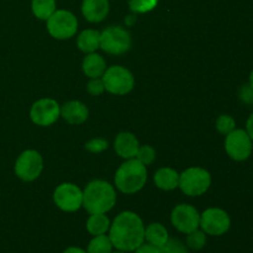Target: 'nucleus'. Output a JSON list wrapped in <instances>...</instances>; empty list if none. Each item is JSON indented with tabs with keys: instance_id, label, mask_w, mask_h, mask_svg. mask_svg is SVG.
<instances>
[{
	"instance_id": "nucleus-1",
	"label": "nucleus",
	"mask_w": 253,
	"mask_h": 253,
	"mask_svg": "<svg viewBox=\"0 0 253 253\" xmlns=\"http://www.w3.org/2000/svg\"><path fill=\"white\" fill-rule=\"evenodd\" d=\"M108 236L118 251L133 252L145 242V225L136 212L124 211L110 224Z\"/></svg>"
},
{
	"instance_id": "nucleus-2",
	"label": "nucleus",
	"mask_w": 253,
	"mask_h": 253,
	"mask_svg": "<svg viewBox=\"0 0 253 253\" xmlns=\"http://www.w3.org/2000/svg\"><path fill=\"white\" fill-rule=\"evenodd\" d=\"M116 203V193L111 184L104 180H93L83 192V207L89 214H106Z\"/></svg>"
},
{
	"instance_id": "nucleus-3",
	"label": "nucleus",
	"mask_w": 253,
	"mask_h": 253,
	"mask_svg": "<svg viewBox=\"0 0 253 253\" xmlns=\"http://www.w3.org/2000/svg\"><path fill=\"white\" fill-rule=\"evenodd\" d=\"M147 180V169L136 158L127 160L119 167L115 174V185L125 194H135L143 188Z\"/></svg>"
},
{
	"instance_id": "nucleus-4",
	"label": "nucleus",
	"mask_w": 253,
	"mask_h": 253,
	"mask_svg": "<svg viewBox=\"0 0 253 253\" xmlns=\"http://www.w3.org/2000/svg\"><path fill=\"white\" fill-rule=\"evenodd\" d=\"M211 184V175L207 169L200 167L188 168L179 175L178 187L185 195L199 197L203 195Z\"/></svg>"
},
{
	"instance_id": "nucleus-5",
	"label": "nucleus",
	"mask_w": 253,
	"mask_h": 253,
	"mask_svg": "<svg viewBox=\"0 0 253 253\" xmlns=\"http://www.w3.org/2000/svg\"><path fill=\"white\" fill-rule=\"evenodd\" d=\"M105 90L115 95H125L130 93L135 84L132 73L121 66L109 67L101 77Z\"/></svg>"
},
{
	"instance_id": "nucleus-6",
	"label": "nucleus",
	"mask_w": 253,
	"mask_h": 253,
	"mask_svg": "<svg viewBox=\"0 0 253 253\" xmlns=\"http://www.w3.org/2000/svg\"><path fill=\"white\" fill-rule=\"evenodd\" d=\"M78 29V20L68 10H56L47 20L49 35L57 40L71 39Z\"/></svg>"
},
{
	"instance_id": "nucleus-7",
	"label": "nucleus",
	"mask_w": 253,
	"mask_h": 253,
	"mask_svg": "<svg viewBox=\"0 0 253 253\" xmlns=\"http://www.w3.org/2000/svg\"><path fill=\"white\" fill-rule=\"evenodd\" d=\"M131 47L130 32L121 26L106 27L100 32V48L110 54H123Z\"/></svg>"
},
{
	"instance_id": "nucleus-8",
	"label": "nucleus",
	"mask_w": 253,
	"mask_h": 253,
	"mask_svg": "<svg viewBox=\"0 0 253 253\" xmlns=\"http://www.w3.org/2000/svg\"><path fill=\"white\" fill-rule=\"evenodd\" d=\"M225 151L231 160L244 162L252 155L253 142L246 130L235 128L225 138Z\"/></svg>"
},
{
	"instance_id": "nucleus-9",
	"label": "nucleus",
	"mask_w": 253,
	"mask_h": 253,
	"mask_svg": "<svg viewBox=\"0 0 253 253\" xmlns=\"http://www.w3.org/2000/svg\"><path fill=\"white\" fill-rule=\"evenodd\" d=\"M199 227L210 236H222L231 227V219L225 210L209 208L200 215Z\"/></svg>"
},
{
	"instance_id": "nucleus-10",
	"label": "nucleus",
	"mask_w": 253,
	"mask_h": 253,
	"mask_svg": "<svg viewBox=\"0 0 253 253\" xmlns=\"http://www.w3.org/2000/svg\"><path fill=\"white\" fill-rule=\"evenodd\" d=\"M43 168V160L37 151H24L15 162V173L20 179L32 182L40 177Z\"/></svg>"
},
{
	"instance_id": "nucleus-11",
	"label": "nucleus",
	"mask_w": 253,
	"mask_h": 253,
	"mask_svg": "<svg viewBox=\"0 0 253 253\" xmlns=\"http://www.w3.org/2000/svg\"><path fill=\"white\" fill-rule=\"evenodd\" d=\"M53 200L61 210L73 212L83 205V192L72 183H63L54 190Z\"/></svg>"
},
{
	"instance_id": "nucleus-12",
	"label": "nucleus",
	"mask_w": 253,
	"mask_h": 253,
	"mask_svg": "<svg viewBox=\"0 0 253 253\" xmlns=\"http://www.w3.org/2000/svg\"><path fill=\"white\" fill-rule=\"evenodd\" d=\"M172 225L182 234H189L199 229L200 214L194 207L188 204H180L173 209L170 215Z\"/></svg>"
},
{
	"instance_id": "nucleus-13",
	"label": "nucleus",
	"mask_w": 253,
	"mask_h": 253,
	"mask_svg": "<svg viewBox=\"0 0 253 253\" xmlns=\"http://www.w3.org/2000/svg\"><path fill=\"white\" fill-rule=\"evenodd\" d=\"M61 115V108L53 99H40L32 105L30 118L39 126H49L57 121Z\"/></svg>"
},
{
	"instance_id": "nucleus-14",
	"label": "nucleus",
	"mask_w": 253,
	"mask_h": 253,
	"mask_svg": "<svg viewBox=\"0 0 253 253\" xmlns=\"http://www.w3.org/2000/svg\"><path fill=\"white\" fill-rule=\"evenodd\" d=\"M82 12L89 22H100L109 14V0H83Z\"/></svg>"
},
{
	"instance_id": "nucleus-15",
	"label": "nucleus",
	"mask_w": 253,
	"mask_h": 253,
	"mask_svg": "<svg viewBox=\"0 0 253 253\" xmlns=\"http://www.w3.org/2000/svg\"><path fill=\"white\" fill-rule=\"evenodd\" d=\"M138 148H140L138 140L133 133L121 132L116 136L115 151L120 157L125 158V160L135 158Z\"/></svg>"
},
{
	"instance_id": "nucleus-16",
	"label": "nucleus",
	"mask_w": 253,
	"mask_h": 253,
	"mask_svg": "<svg viewBox=\"0 0 253 253\" xmlns=\"http://www.w3.org/2000/svg\"><path fill=\"white\" fill-rule=\"evenodd\" d=\"M88 108L78 100L68 101L61 108V116L72 125L83 124L88 119Z\"/></svg>"
},
{
	"instance_id": "nucleus-17",
	"label": "nucleus",
	"mask_w": 253,
	"mask_h": 253,
	"mask_svg": "<svg viewBox=\"0 0 253 253\" xmlns=\"http://www.w3.org/2000/svg\"><path fill=\"white\" fill-rule=\"evenodd\" d=\"M82 67L86 77L91 79L100 78L106 71V62L100 54L93 52V53H88V56L84 58Z\"/></svg>"
},
{
	"instance_id": "nucleus-18",
	"label": "nucleus",
	"mask_w": 253,
	"mask_h": 253,
	"mask_svg": "<svg viewBox=\"0 0 253 253\" xmlns=\"http://www.w3.org/2000/svg\"><path fill=\"white\" fill-rule=\"evenodd\" d=\"M77 46L84 53H93L100 48V32L96 30H84L77 39Z\"/></svg>"
},
{
	"instance_id": "nucleus-19",
	"label": "nucleus",
	"mask_w": 253,
	"mask_h": 253,
	"mask_svg": "<svg viewBox=\"0 0 253 253\" xmlns=\"http://www.w3.org/2000/svg\"><path fill=\"white\" fill-rule=\"evenodd\" d=\"M168 240H169V235H168L167 229L160 222H152L147 227H145V241H147V244L161 249Z\"/></svg>"
},
{
	"instance_id": "nucleus-20",
	"label": "nucleus",
	"mask_w": 253,
	"mask_h": 253,
	"mask_svg": "<svg viewBox=\"0 0 253 253\" xmlns=\"http://www.w3.org/2000/svg\"><path fill=\"white\" fill-rule=\"evenodd\" d=\"M155 183L160 189L173 190L179 184V174L172 168H161L156 172Z\"/></svg>"
},
{
	"instance_id": "nucleus-21",
	"label": "nucleus",
	"mask_w": 253,
	"mask_h": 253,
	"mask_svg": "<svg viewBox=\"0 0 253 253\" xmlns=\"http://www.w3.org/2000/svg\"><path fill=\"white\" fill-rule=\"evenodd\" d=\"M110 229V220L105 214H91L86 220V230L93 236L106 235Z\"/></svg>"
},
{
	"instance_id": "nucleus-22",
	"label": "nucleus",
	"mask_w": 253,
	"mask_h": 253,
	"mask_svg": "<svg viewBox=\"0 0 253 253\" xmlns=\"http://www.w3.org/2000/svg\"><path fill=\"white\" fill-rule=\"evenodd\" d=\"M31 9L37 19L47 21L57 10L56 0H32Z\"/></svg>"
},
{
	"instance_id": "nucleus-23",
	"label": "nucleus",
	"mask_w": 253,
	"mask_h": 253,
	"mask_svg": "<svg viewBox=\"0 0 253 253\" xmlns=\"http://www.w3.org/2000/svg\"><path fill=\"white\" fill-rule=\"evenodd\" d=\"M114 246L108 235L93 236L86 247V253H113Z\"/></svg>"
},
{
	"instance_id": "nucleus-24",
	"label": "nucleus",
	"mask_w": 253,
	"mask_h": 253,
	"mask_svg": "<svg viewBox=\"0 0 253 253\" xmlns=\"http://www.w3.org/2000/svg\"><path fill=\"white\" fill-rule=\"evenodd\" d=\"M185 245H187L188 249L193 250V251H200L207 245V234L199 229L189 232V234H187Z\"/></svg>"
},
{
	"instance_id": "nucleus-25",
	"label": "nucleus",
	"mask_w": 253,
	"mask_h": 253,
	"mask_svg": "<svg viewBox=\"0 0 253 253\" xmlns=\"http://www.w3.org/2000/svg\"><path fill=\"white\" fill-rule=\"evenodd\" d=\"M158 4V0H130L128 7L135 14H145L155 9Z\"/></svg>"
},
{
	"instance_id": "nucleus-26",
	"label": "nucleus",
	"mask_w": 253,
	"mask_h": 253,
	"mask_svg": "<svg viewBox=\"0 0 253 253\" xmlns=\"http://www.w3.org/2000/svg\"><path fill=\"white\" fill-rule=\"evenodd\" d=\"M236 128V121L230 115H220L216 120V130L221 135H229Z\"/></svg>"
},
{
	"instance_id": "nucleus-27",
	"label": "nucleus",
	"mask_w": 253,
	"mask_h": 253,
	"mask_svg": "<svg viewBox=\"0 0 253 253\" xmlns=\"http://www.w3.org/2000/svg\"><path fill=\"white\" fill-rule=\"evenodd\" d=\"M161 253H189V249L184 242L178 239H169L160 249Z\"/></svg>"
},
{
	"instance_id": "nucleus-28",
	"label": "nucleus",
	"mask_w": 253,
	"mask_h": 253,
	"mask_svg": "<svg viewBox=\"0 0 253 253\" xmlns=\"http://www.w3.org/2000/svg\"><path fill=\"white\" fill-rule=\"evenodd\" d=\"M156 158V151L153 150L151 146H142L138 148L137 155H136V160L140 161L143 166H150L151 163L155 161Z\"/></svg>"
},
{
	"instance_id": "nucleus-29",
	"label": "nucleus",
	"mask_w": 253,
	"mask_h": 253,
	"mask_svg": "<svg viewBox=\"0 0 253 253\" xmlns=\"http://www.w3.org/2000/svg\"><path fill=\"white\" fill-rule=\"evenodd\" d=\"M108 141L104 140V138H93V140L88 141L85 143V148L90 152L94 153H99V152H103L108 148Z\"/></svg>"
},
{
	"instance_id": "nucleus-30",
	"label": "nucleus",
	"mask_w": 253,
	"mask_h": 253,
	"mask_svg": "<svg viewBox=\"0 0 253 253\" xmlns=\"http://www.w3.org/2000/svg\"><path fill=\"white\" fill-rule=\"evenodd\" d=\"M88 89V93L93 96H98L100 94H103V91L105 90V86H104L103 81L101 78H93L86 85Z\"/></svg>"
},
{
	"instance_id": "nucleus-31",
	"label": "nucleus",
	"mask_w": 253,
	"mask_h": 253,
	"mask_svg": "<svg viewBox=\"0 0 253 253\" xmlns=\"http://www.w3.org/2000/svg\"><path fill=\"white\" fill-rule=\"evenodd\" d=\"M240 100L247 105H253V88L250 84H245L241 86L239 93Z\"/></svg>"
},
{
	"instance_id": "nucleus-32",
	"label": "nucleus",
	"mask_w": 253,
	"mask_h": 253,
	"mask_svg": "<svg viewBox=\"0 0 253 253\" xmlns=\"http://www.w3.org/2000/svg\"><path fill=\"white\" fill-rule=\"evenodd\" d=\"M133 253H161V251L158 247L143 242L142 245H140V246L133 251Z\"/></svg>"
},
{
	"instance_id": "nucleus-33",
	"label": "nucleus",
	"mask_w": 253,
	"mask_h": 253,
	"mask_svg": "<svg viewBox=\"0 0 253 253\" xmlns=\"http://www.w3.org/2000/svg\"><path fill=\"white\" fill-rule=\"evenodd\" d=\"M246 132L249 133V136L251 137L252 142H253V113L250 115V118L247 119V123H246Z\"/></svg>"
},
{
	"instance_id": "nucleus-34",
	"label": "nucleus",
	"mask_w": 253,
	"mask_h": 253,
	"mask_svg": "<svg viewBox=\"0 0 253 253\" xmlns=\"http://www.w3.org/2000/svg\"><path fill=\"white\" fill-rule=\"evenodd\" d=\"M62 253H86L85 250L81 249V247H76V246H72L68 247V249L64 250Z\"/></svg>"
},
{
	"instance_id": "nucleus-35",
	"label": "nucleus",
	"mask_w": 253,
	"mask_h": 253,
	"mask_svg": "<svg viewBox=\"0 0 253 253\" xmlns=\"http://www.w3.org/2000/svg\"><path fill=\"white\" fill-rule=\"evenodd\" d=\"M135 21H136V15H130V16H127L125 19L126 25H128V26H131V25H132Z\"/></svg>"
},
{
	"instance_id": "nucleus-36",
	"label": "nucleus",
	"mask_w": 253,
	"mask_h": 253,
	"mask_svg": "<svg viewBox=\"0 0 253 253\" xmlns=\"http://www.w3.org/2000/svg\"><path fill=\"white\" fill-rule=\"evenodd\" d=\"M249 84L253 88V69L251 71V73H250V77H249Z\"/></svg>"
},
{
	"instance_id": "nucleus-37",
	"label": "nucleus",
	"mask_w": 253,
	"mask_h": 253,
	"mask_svg": "<svg viewBox=\"0 0 253 253\" xmlns=\"http://www.w3.org/2000/svg\"><path fill=\"white\" fill-rule=\"evenodd\" d=\"M113 253H126V252H123V251H116V252H113Z\"/></svg>"
}]
</instances>
